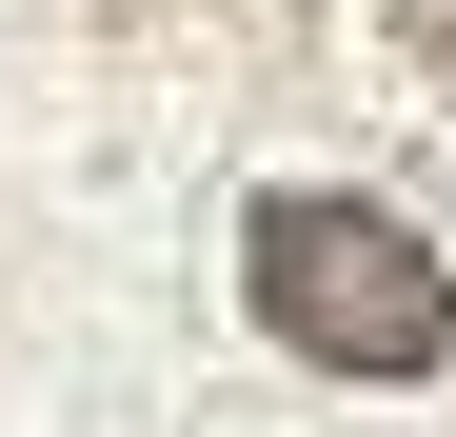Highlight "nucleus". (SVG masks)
I'll return each mask as SVG.
<instances>
[{
    "label": "nucleus",
    "instance_id": "1",
    "mask_svg": "<svg viewBox=\"0 0 456 437\" xmlns=\"http://www.w3.org/2000/svg\"><path fill=\"white\" fill-rule=\"evenodd\" d=\"M239 299H258L278 358H318V378H436L456 358V259L397 199H338V179H278L239 218Z\"/></svg>",
    "mask_w": 456,
    "mask_h": 437
},
{
    "label": "nucleus",
    "instance_id": "2",
    "mask_svg": "<svg viewBox=\"0 0 456 437\" xmlns=\"http://www.w3.org/2000/svg\"><path fill=\"white\" fill-rule=\"evenodd\" d=\"M397 21H417V60H436V80H456V0H397Z\"/></svg>",
    "mask_w": 456,
    "mask_h": 437
}]
</instances>
